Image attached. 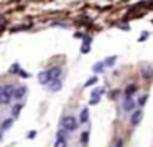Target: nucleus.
Here are the masks:
<instances>
[{
  "label": "nucleus",
  "mask_w": 153,
  "mask_h": 147,
  "mask_svg": "<svg viewBox=\"0 0 153 147\" xmlns=\"http://www.w3.org/2000/svg\"><path fill=\"white\" fill-rule=\"evenodd\" d=\"M61 74H63V69L61 67H53V69H48V70H43L40 72V75H38V80H40V83H50L51 80H54V78H59Z\"/></svg>",
  "instance_id": "1"
},
{
  "label": "nucleus",
  "mask_w": 153,
  "mask_h": 147,
  "mask_svg": "<svg viewBox=\"0 0 153 147\" xmlns=\"http://www.w3.org/2000/svg\"><path fill=\"white\" fill-rule=\"evenodd\" d=\"M63 127H64L66 131H69V132L76 131V129H77V121H76V118H73V116L63 118Z\"/></svg>",
  "instance_id": "2"
},
{
  "label": "nucleus",
  "mask_w": 153,
  "mask_h": 147,
  "mask_svg": "<svg viewBox=\"0 0 153 147\" xmlns=\"http://www.w3.org/2000/svg\"><path fill=\"white\" fill-rule=\"evenodd\" d=\"M13 87H10V85H7L5 87V91H4V97H2V100H0V103H4V105H8L10 103V100L13 98Z\"/></svg>",
  "instance_id": "3"
},
{
  "label": "nucleus",
  "mask_w": 153,
  "mask_h": 147,
  "mask_svg": "<svg viewBox=\"0 0 153 147\" xmlns=\"http://www.w3.org/2000/svg\"><path fill=\"white\" fill-rule=\"evenodd\" d=\"M142 118H143V111L142 110H135V113L132 114V118H130V123H132L133 126H137V124H140Z\"/></svg>",
  "instance_id": "4"
},
{
  "label": "nucleus",
  "mask_w": 153,
  "mask_h": 147,
  "mask_svg": "<svg viewBox=\"0 0 153 147\" xmlns=\"http://www.w3.org/2000/svg\"><path fill=\"white\" fill-rule=\"evenodd\" d=\"M102 93H104V88H102V87H99L97 90H94V91H92V98H91L89 103H91V105H97V103H99V100H100L99 95H102Z\"/></svg>",
  "instance_id": "5"
},
{
  "label": "nucleus",
  "mask_w": 153,
  "mask_h": 147,
  "mask_svg": "<svg viewBox=\"0 0 153 147\" xmlns=\"http://www.w3.org/2000/svg\"><path fill=\"white\" fill-rule=\"evenodd\" d=\"M123 110L125 111L135 110V100H132V97H125V100H123Z\"/></svg>",
  "instance_id": "6"
},
{
  "label": "nucleus",
  "mask_w": 153,
  "mask_h": 147,
  "mask_svg": "<svg viewBox=\"0 0 153 147\" xmlns=\"http://www.w3.org/2000/svg\"><path fill=\"white\" fill-rule=\"evenodd\" d=\"M142 75L145 78H150V77H153V65H142Z\"/></svg>",
  "instance_id": "7"
},
{
  "label": "nucleus",
  "mask_w": 153,
  "mask_h": 147,
  "mask_svg": "<svg viewBox=\"0 0 153 147\" xmlns=\"http://www.w3.org/2000/svg\"><path fill=\"white\" fill-rule=\"evenodd\" d=\"M61 87H63V83H61L59 78H54V80L50 82V90H51V91H59Z\"/></svg>",
  "instance_id": "8"
},
{
  "label": "nucleus",
  "mask_w": 153,
  "mask_h": 147,
  "mask_svg": "<svg viewBox=\"0 0 153 147\" xmlns=\"http://www.w3.org/2000/svg\"><path fill=\"white\" fill-rule=\"evenodd\" d=\"M25 93H27V87H18V88H15V91H13V98L22 100V98L25 97Z\"/></svg>",
  "instance_id": "9"
},
{
  "label": "nucleus",
  "mask_w": 153,
  "mask_h": 147,
  "mask_svg": "<svg viewBox=\"0 0 153 147\" xmlns=\"http://www.w3.org/2000/svg\"><path fill=\"white\" fill-rule=\"evenodd\" d=\"M87 119H89V110H87V108H84V110L81 111L79 121H81V123H87Z\"/></svg>",
  "instance_id": "10"
},
{
  "label": "nucleus",
  "mask_w": 153,
  "mask_h": 147,
  "mask_svg": "<svg viewBox=\"0 0 153 147\" xmlns=\"http://www.w3.org/2000/svg\"><path fill=\"white\" fill-rule=\"evenodd\" d=\"M104 67H105V64H104V62H97V64L92 67V70L96 72V74H99V72H104V70H102Z\"/></svg>",
  "instance_id": "11"
},
{
  "label": "nucleus",
  "mask_w": 153,
  "mask_h": 147,
  "mask_svg": "<svg viewBox=\"0 0 153 147\" xmlns=\"http://www.w3.org/2000/svg\"><path fill=\"white\" fill-rule=\"evenodd\" d=\"M133 91H137V87H135V85H128V87L125 88V97H130Z\"/></svg>",
  "instance_id": "12"
},
{
  "label": "nucleus",
  "mask_w": 153,
  "mask_h": 147,
  "mask_svg": "<svg viewBox=\"0 0 153 147\" xmlns=\"http://www.w3.org/2000/svg\"><path fill=\"white\" fill-rule=\"evenodd\" d=\"M115 61H117V56H110V59H105V61H104V64L110 67V65L115 64Z\"/></svg>",
  "instance_id": "13"
},
{
  "label": "nucleus",
  "mask_w": 153,
  "mask_h": 147,
  "mask_svg": "<svg viewBox=\"0 0 153 147\" xmlns=\"http://www.w3.org/2000/svg\"><path fill=\"white\" fill-rule=\"evenodd\" d=\"M12 123H13V121H12V118H8V119H5L4 121V124H2V129H8V127H12Z\"/></svg>",
  "instance_id": "14"
},
{
  "label": "nucleus",
  "mask_w": 153,
  "mask_h": 147,
  "mask_svg": "<svg viewBox=\"0 0 153 147\" xmlns=\"http://www.w3.org/2000/svg\"><path fill=\"white\" fill-rule=\"evenodd\" d=\"M54 147H68L66 139H56V144H54Z\"/></svg>",
  "instance_id": "15"
},
{
  "label": "nucleus",
  "mask_w": 153,
  "mask_h": 147,
  "mask_svg": "<svg viewBox=\"0 0 153 147\" xmlns=\"http://www.w3.org/2000/svg\"><path fill=\"white\" fill-rule=\"evenodd\" d=\"M94 83H97V77H91L89 80H87L86 83H84V87H92Z\"/></svg>",
  "instance_id": "16"
},
{
  "label": "nucleus",
  "mask_w": 153,
  "mask_h": 147,
  "mask_svg": "<svg viewBox=\"0 0 153 147\" xmlns=\"http://www.w3.org/2000/svg\"><path fill=\"white\" fill-rule=\"evenodd\" d=\"M146 100H148V95H142V97L138 98V105H140V106H143V105L146 103Z\"/></svg>",
  "instance_id": "17"
},
{
  "label": "nucleus",
  "mask_w": 153,
  "mask_h": 147,
  "mask_svg": "<svg viewBox=\"0 0 153 147\" xmlns=\"http://www.w3.org/2000/svg\"><path fill=\"white\" fill-rule=\"evenodd\" d=\"M87 139H89V132H84L82 136H81V142L86 144V142H87Z\"/></svg>",
  "instance_id": "18"
},
{
  "label": "nucleus",
  "mask_w": 153,
  "mask_h": 147,
  "mask_svg": "<svg viewBox=\"0 0 153 147\" xmlns=\"http://www.w3.org/2000/svg\"><path fill=\"white\" fill-rule=\"evenodd\" d=\"M20 110H22L20 105H15V106H13V116H17V114L20 113Z\"/></svg>",
  "instance_id": "19"
},
{
  "label": "nucleus",
  "mask_w": 153,
  "mask_h": 147,
  "mask_svg": "<svg viewBox=\"0 0 153 147\" xmlns=\"http://www.w3.org/2000/svg\"><path fill=\"white\" fill-rule=\"evenodd\" d=\"M10 72H12V74H17V72H18V65L15 64L13 67H12V70H10Z\"/></svg>",
  "instance_id": "20"
},
{
  "label": "nucleus",
  "mask_w": 153,
  "mask_h": 147,
  "mask_svg": "<svg viewBox=\"0 0 153 147\" xmlns=\"http://www.w3.org/2000/svg\"><path fill=\"white\" fill-rule=\"evenodd\" d=\"M35 136H36V132H35V131H30V132H28V137H30V139H33Z\"/></svg>",
  "instance_id": "21"
},
{
  "label": "nucleus",
  "mask_w": 153,
  "mask_h": 147,
  "mask_svg": "<svg viewBox=\"0 0 153 147\" xmlns=\"http://www.w3.org/2000/svg\"><path fill=\"white\" fill-rule=\"evenodd\" d=\"M81 51H82V52H89V46H84V48H81Z\"/></svg>",
  "instance_id": "22"
},
{
  "label": "nucleus",
  "mask_w": 153,
  "mask_h": 147,
  "mask_svg": "<svg viewBox=\"0 0 153 147\" xmlns=\"http://www.w3.org/2000/svg\"><path fill=\"white\" fill-rule=\"evenodd\" d=\"M4 91H5V87H0V100H2V97H4Z\"/></svg>",
  "instance_id": "23"
},
{
  "label": "nucleus",
  "mask_w": 153,
  "mask_h": 147,
  "mask_svg": "<svg viewBox=\"0 0 153 147\" xmlns=\"http://www.w3.org/2000/svg\"><path fill=\"white\" fill-rule=\"evenodd\" d=\"M18 74H20V75H22V77H30V75H28V74H27V72H23V70H20V72H18Z\"/></svg>",
  "instance_id": "24"
},
{
  "label": "nucleus",
  "mask_w": 153,
  "mask_h": 147,
  "mask_svg": "<svg viewBox=\"0 0 153 147\" xmlns=\"http://www.w3.org/2000/svg\"><path fill=\"white\" fill-rule=\"evenodd\" d=\"M146 36H148V33H143L142 38H140V41H143V39H146Z\"/></svg>",
  "instance_id": "25"
},
{
  "label": "nucleus",
  "mask_w": 153,
  "mask_h": 147,
  "mask_svg": "<svg viewBox=\"0 0 153 147\" xmlns=\"http://www.w3.org/2000/svg\"><path fill=\"white\" fill-rule=\"evenodd\" d=\"M123 144H122V140H117V144H115V147H122Z\"/></svg>",
  "instance_id": "26"
},
{
  "label": "nucleus",
  "mask_w": 153,
  "mask_h": 147,
  "mask_svg": "<svg viewBox=\"0 0 153 147\" xmlns=\"http://www.w3.org/2000/svg\"><path fill=\"white\" fill-rule=\"evenodd\" d=\"M2 131H4V129H2V127H0V140H2Z\"/></svg>",
  "instance_id": "27"
}]
</instances>
